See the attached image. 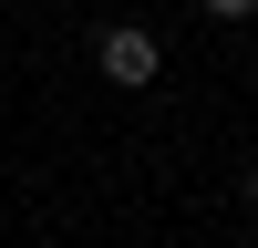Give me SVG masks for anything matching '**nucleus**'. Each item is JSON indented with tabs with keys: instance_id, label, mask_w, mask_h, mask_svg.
I'll use <instances>...</instances> for the list:
<instances>
[{
	"instance_id": "f257e3e1",
	"label": "nucleus",
	"mask_w": 258,
	"mask_h": 248,
	"mask_svg": "<svg viewBox=\"0 0 258 248\" xmlns=\"http://www.w3.org/2000/svg\"><path fill=\"white\" fill-rule=\"evenodd\" d=\"M93 62H103V83H124V93H145V83L165 73L155 31H135V21H124V31H103V41H93Z\"/></svg>"
},
{
	"instance_id": "f03ea898",
	"label": "nucleus",
	"mask_w": 258,
	"mask_h": 248,
	"mask_svg": "<svg viewBox=\"0 0 258 248\" xmlns=\"http://www.w3.org/2000/svg\"><path fill=\"white\" fill-rule=\"evenodd\" d=\"M197 11H217V21H248V11H258V0H197Z\"/></svg>"
},
{
	"instance_id": "7ed1b4c3",
	"label": "nucleus",
	"mask_w": 258,
	"mask_h": 248,
	"mask_svg": "<svg viewBox=\"0 0 258 248\" xmlns=\"http://www.w3.org/2000/svg\"><path fill=\"white\" fill-rule=\"evenodd\" d=\"M248 197H258V176H248Z\"/></svg>"
}]
</instances>
